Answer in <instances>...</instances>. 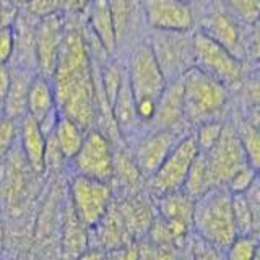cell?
I'll return each instance as SVG.
<instances>
[{
	"label": "cell",
	"mask_w": 260,
	"mask_h": 260,
	"mask_svg": "<svg viewBox=\"0 0 260 260\" xmlns=\"http://www.w3.org/2000/svg\"><path fill=\"white\" fill-rule=\"evenodd\" d=\"M199 146L195 137H185L176 142L166 158L161 161L158 169L153 173V189L159 195L182 190L185 177L199 154Z\"/></svg>",
	"instance_id": "52a82bcc"
},
{
	"label": "cell",
	"mask_w": 260,
	"mask_h": 260,
	"mask_svg": "<svg viewBox=\"0 0 260 260\" xmlns=\"http://www.w3.org/2000/svg\"><path fill=\"white\" fill-rule=\"evenodd\" d=\"M8 13H10V12H8L4 5H0V24H4V23H5V18L8 16Z\"/></svg>",
	"instance_id": "74e56055"
},
{
	"label": "cell",
	"mask_w": 260,
	"mask_h": 260,
	"mask_svg": "<svg viewBox=\"0 0 260 260\" xmlns=\"http://www.w3.org/2000/svg\"><path fill=\"white\" fill-rule=\"evenodd\" d=\"M26 91L28 86L21 80L10 81V88H8V94L4 108L5 112L8 114V117H16L26 111Z\"/></svg>",
	"instance_id": "484cf974"
},
{
	"label": "cell",
	"mask_w": 260,
	"mask_h": 260,
	"mask_svg": "<svg viewBox=\"0 0 260 260\" xmlns=\"http://www.w3.org/2000/svg\"><path fill=\"white\" fill-rule=\"evenodd\" d=\"M78 174L108 182L114 174V154L111 143L101 132H89L72 158Z\"/></svg>",
	"instance_id": "9c48e42d"
},
{
	"label": "cell",
	"mask_w": 260,
	"mask_h": 260,
	"mask_svg": "<svg viewBox=\"0 0 260 260\" xmlns=\"http://www.w3.org/2000/svg\"><path fill=\"white\" fill-rule=\"evenodd\" d=\"M10 81H12V77H10V73H8L7 67L5 65H0V112L5 108V100L8 94V88H10Z\"/></svg>",
	"instance_id": "d590c367"
},
{
	"label": "cell",
	"mask_w": 260,
	"mask_h": 260,
	"mask_svg": "<svg viewBox=\"0 0 260 260\" xmlns=\"http://www.w3.org/2000/svg\"><path fill=\"white\" fill-rule=\"evenodd\" d=\"M122 78H124V75H122L117 67H109L104 72V94H106V100H108L109 106H112L114 100H116L117 91L122 83Z\"/></svg>",
	"instance_id": "1f68e13d"
},
{
	"label": "cell",
	"mask_w": 260,
	"mask_h": 260,
	"mask_svg": "<svg viewBox=\"0 0 260 260\" xmlns=\"http://www.w3.org/2000/svg\"><path fill=\"white\" fill-rule=\"evenodd\" d=\"M89 26L94 31L96 39L100 41L104 51L112 52L116 47V31H114V23H112V15L109 10L108 0H89Z\"/></svg>",
	"instance_id": "2e32d148"
},
{
	"label": "cell",
	"mask_w": 260,
	"mask_h": 260,
	"mask_svg": "<svg viewBox=\"0 0 260 260\" xmlns=\"http://www.w3.org/2000/svg\"><path fill=\"white\" fill-rule=\"evenodd\" d=\"M4 244H5V226L2 223V219H0V252L4 249Z\"/></svg>",
	"instance_id": "8d00e7d4"
},
{
	"label": "cell",
	"mask_w": 260,
	"mask_h": 260,
	"mask_svg": "<svg viewBox=\"0 0 260 260\" xmlns=\"http://www.w3.org/2000/svg\"><path fill=\"white\" fill-rule=\"evenodd\" d=\"M195 67L221 81L223 85L238 83L242 77V63L238 55L228 51L205 32H199L193 41Z\"/></svg>",
	"instance_id": "277c9868"
},
{
	"label": "cell",
	"mask_w": 260,
	"mask_h": 260,
	"mask_svg": "<svg viewBox=\"0 0 260 260\" xmlns=\"http://www.w3.org/2000/svg\"><path fill=\"white\" fill-rule=\"evenodd\" d=\"M26 111H28V116L35 119L38 124L51 116L52 112H55L54 89L51 83H49V78L41 75V77H36L28 85Z\"/></svg>",
	"instance_id": "9a60e30c"
},
{
	"label": "cell",
	"mask_w": 260,
	"mask_h": 260,
	"mask_svg": "<svg viewBox=\"0 0 260 260\" xmlns=\"http://www.w3.org/2000/svg\"><path fill=\"white\" fill-rule=\"evenodd\" d=\"M181 81L184 117L190 122H205L226 104L224 85L200 69H189Z\"/></svg>",
	"instance_id": "3957f363"
},
{
	"label": "cell",
	"mask_w": 260,
	"mask_h": 260,
	"mask_svg": "<svg viewBox=\"0 0 260 260\" xmlns=\"http://www.w3.org/2000/svg\"><path fill=\"white\" fill-rule=\"evenodd\" d=\"M187 2H192V0H187Z\"/></svg>",
	"instance_id": "ab89813d"
},
{
	"label": "cell",
	"mask_w": 260,
	"mask_h": 260,
	"mask_svg": "<svg viewBox=\"0 0 260 260\" xmlns=\"http://www.w3.org/2000/svg\"><path fill=\"white\" fill-rule=\"evenodd\" d=\"M114 169H117V173L120 176H124L130 182H134L138 179L137 165H132V162H130L127 158H124V154H120V158L117 159V162H116V159H114Z\"/></svg>",
	"instance_id": "e575fe53"
},
{
	"label": "cell",
	"mask_w": 260,
	"mask_h": 260,
	"mask_svg": "<svg viewBox=\"0 0 260 260\" xmlns=\"http://www.w3.org/2000/svg\"><path fill=\"white\" fill-rule=\"evenodd\" d=\"M176 138L171 134V130L161 128L159 132L151 134L140 143L137 150V168L146 174H153L161 165V161L166 158V154L174 146Z\"/></svg>",
	"instance_id": "4fadbf2b"
},
{
	"label": "cell",
	"mask_w": 260,
	"mask_h": 260,
	"mask_svg": "<svg viewBox=\"0 0 260 260\" xmlns=\"http://www.w3.org/2000/svg\"><path fill=\"white\" fill-rule=\"evenodd\" d=\"M233 218L238 234H252L257 224V215L252 210L246 193H231Z\"/></svg>",
	"instance_id": "603a6c76"
},
{
	"label": "cell",
	"mask_w": 260,
	"mask_h": 260,
	"mask_svg": "<svg viewBox=\"0 0 260 260\" xmlns=\"http://www.w3.org/2000/svg\"><path fill=\"white\" fill-rule=\"evenodd\" d=\"M255 176H257V169L247 162L246 166H242L239 171H236L230 181L226 182L228 190L231 193H244L255 182Z\"/></svg>",
	"instance_id": "f1b7e54d"
},
{
	"label": "cell",
	"mask_w": 260,
	"mask_h": 260,
	"mask_svg": "<svg viewBox=\"0 0 260 260\" xmlns=\"http://www.w3.org/2000/svg\"><path fill=\"white\" fill-rule=\"evenodd\" d=\"M192 224L207 244L226 249L238 234L233 218L231 192L216 185L195 199Z\"/></svg>",
	"instance_id": "7a4b0ae2"
},
{
	"label": "cell",
	"mask_w": 260,
	"mask_h": 260,
	"mask_svg": "<svg viewBox=\"0 0 260 260\" xmlns=\"http://www.w3.org/2000/svg\"><path fill=\"white\" fill-rule=\"evenodd\" d=\"M231 12L246 23H255L258 16V0H228Z\"/></svg>",
	"instance_id": "4dcf8cb0"
},
{
	"label": "cell",
	"mask_w": 260,
	"mask_h": 260,
	"mask_svg": "<svg viewBox=\"0 0 260 260\" xmlns=\"http://www.w3.org/2000/svg\"><path fill=\"white\" fill-rule=\"evenodd\" d=\"M62 36L63 26L59 13H49L41 16V23L36 29V57L41 75L46 78L52 77Z\"/></svg>",
	"instance_id": "8fae6325"
},
{
	"label": "cell",
	"mask_w": 260,
	"mask_h": 260,
	"mask_svg": "<svg viewBox=\"0 0 260 260\" xmlns=\"http://www.w3.org/2000/svg\"><path fill=\"white\" fill-rule=\"evenodd\" d=\"M184 119L182 108V81L179 78L171 86H165L156 101V111L151 120L161 128L171 130Z\"/></svg>",
	"instance_id": "5bb4252c"
},
{
	"label": "cell",
	"mask_w": 260,
	"mask_h": 260,
	"mask_svg": "<svg viewBox=\"0 0 260 260\" xmlns=\"http://www.w3.org/2000/svg\"><path fill=\"white\" fill-rule=\"evenodd\" d=\"M211 187H213V184H211V179H210L205 153L199 151L197 158L193 159L189 173H187L182 189L190 199L195 200V199H199L200 195L205 193L208 189H211Z\"/></svg>",
	"instance_id": "44dd1931"
},
{
	"label": "cell",
	"mask_w": 260,
	"mask_h": 260,
	"mask_svg": "<svg viewBox=\"0 0 260 260\" xmlns=\"http://www.w3.org/2000/svg\"><path fill=\"white\" fill-rule=\"evenodd\" d=\"M63 252L70 257H80L86 249V233L85 224L77 218V215L72 213L65 219L63 224Z\"/></svg>",
	"instance_id": "7402d4cb"
},
{
	"label": "cell",
	"mask_w": 260,
	"mask_h": 260,
	"mask_svg": "<svg viewBox=\"0 0 260 260\" xmlns=\"http://www.w3.org/2000/svg\"><path fill=\"white\" fill-rule=\"evenodd\" d=\"M83 127H80L75 120L67 116H59L54 127V140L59 146L63 158L72 159L83 143Z\"/></svg>",
	"instance_id": "d6986e66"
},
{
	"label": "cell",
	"mask_w": 260,
	"mask_h": 260,
	"mask_svg": "<svg viewBox=\"0 0 260 260\" xmlns=\"http://www.w3.org/2000/svg\"><path fill=\"white\" fill-rule=\"evenodd\" d=\"M15 122L12 117H2L0 119V161L5 158V154L10 150V146L15 140Z\"/></svg>",
	"instance_id": "836d02e7"
},
{
	"label": "cell",
	"mask_w": 260,
	"mask_h": 260,
	"mask_svg": "<svg viewBox=\"0 0 260 260\" xmlns=\"http://www.w3.org/2000/svg\"><path fill=\"white\" fill-rule=\"evenodd\" d=\"M72 210L85 226L103 221L111 203V187L106 181L86 176H75L70 182Z\"/></svg>",
	"instance_id": "8992f818"
},
{
	"label": "cell",
	"mask_w": 260,
	"mask_h": 260,
	"mask_svg": "<svg viewBox=\"0 0 260 260\" xmlns=\"http://www.w3.org/2000/svg\"><path fill=\"white\" fill-rule=\"evenodd\" d=\"M127 80L135 101H158L159 94L166 86V80L158 55L148 44H140L134 51L128 62Z\"/></svg>",
	"instance_id": "5b68a950"
},
{
	"label": "cell",
	"mask_w": 260,
	"mask_h": 260,
	"mask_svg": "<svg viewBox=\"0 0 260 260\" xmlns=\"http://www.w3.org/2000/svg\"><path fill=\"white\" fill-rule=\"evenodd\" d=\"M221 130H223V125L218 124V122H205L200 130L197 137H195V142H197V146L202 153H207L211 146H213L219 135H221Z\"/></svg>",
	"instance_id": "f546056e"
},
{
	"label": "cell",
	"mask_w": 260,
	"mask_h": 260,
	"mask_svg": "<svg viewBox=\"0 0 260 260\" xmlns=\"http://www.w3.org/2000/svg\"><path fill=\"white\" fill-rule=\"evenodd\" d=\"M15 32L8 23L0 24V65H5L13 54Z\"/></svg>",
	"instance_id": "d6a6232c"
},
{
	"label": "cell",
	"mask_w": 260,
	"mask_h": 260,
	"mask_svg": "<svg viewBox=\"0 0 260 260\" xmlns=\"http://www.w3.org/2000/svg\"><path fill=\"white\" fill-rule=\"evenodd\" d=\"M52 78L55 106L62 116L86 128L94 117V88L91 60L80 29H63Z\"/></svg>",
	"instance_id": "6da1fadb"
},
{
	"label": "cell",
	"mask_w": 260,
	"mask_h": 260,
	"mask_svg": "<svg viewBox=\"0 0 260 260\" xmlns=\"http://www.w3.org/2000/svg\"><path fill=\"white\" fill-rule=\"evenodd\" d=\"M88 2L89 0H29V8L36 15L44 16L49 13H57L60 8L77 12L86 7Z\"/></svg>",
	"instance_id": "d4e9b609"
},
{
	"label": "cell",
	"mask_w": 260,
	"mask_h": 260,
	"mask_svg": "<svg viewBox=\"0 0 260 260\" xmlns=\"http://www.w3.org/2000/svg\"><path fill=\"white\" fill-rule=\"evenodd\" d=\"M18 2H29V0H18Z\"/></svg>",
	"instance_id": "f35d334b"
},
{
	"label": "cell",
	"mask_w": 260,
	"mask_h": 260,
	"mask_svg": "<svg viewBox=\"0 0 260 260\" xmlns=\"http://www.w3.org/2000/svg\"><path fill=\"white\" fill-rule=\"evenodd\" d=\"M109 10L112 15L114 31H116V39L120 41L125 35L128 16H130V0H108Z\"/></svg>",
	"instance_id": "83f0119b"
},
{
	"label": "cell",
	"mask_w": 260,
	"mask_h": 260,
	"mask_svg": "<svg viewBox=\"0 0 260 260\" xmlns=\"http://www.w3.org/2000/svg\"><path fill=\"white\" fill-rule=\"evenodd\" d=\"M239 142L246 153L247 161L250 166H254L255 169L258 168V154H260V138L257 134V128L250 124H244L239 130Z\"/></svg>",
	"instance_id": "4316f807"
},
{
	"label": "cell",
	"mask_w": 260,
	"mask_h": 260,
	"mask_svg": "<svg viewBox=\"0 0 260 260\" xmlns=\"http://www.w3.org/2000/svg\"><path fill=\"white\" fill-rule=\"evenodd\" d=\"M205 158L213 187L226 185L236 171L249 162L239 137L231 127H223L218 142L207 151Z\"/></svg>",
	"instance_id": "ba28073f"
},
{
	"label": "cell",
	"mask_w": 260,
	"mask_h": 260,
	"mask_svg": "<svg viewBox=\"0 0 260 260\" xmlns=\"http://www.w3.org/2000/svg\"><path fill=\"white\" fill-rule=\"evenodd\" d=\"M205 35H208L216 43L224 46L228 51H231L234 55H238L241 51V36L239 29L236 26L234 20L224 12H215L207 21Z\"/></svg>",
	"instance_id": "ac0fdd59"
},
{
	"label": "cell",
	"mask_w": 260,
	"mask_h": 260,
	"mask_svg": "<svg viewBox=\"0 0 260 260\" xmlns=\"http://www.w3.org/2000/svg\"><path fill=\"white\" fill-rule=\"evenodd\" d=\"M258 244L252 234H236V238L226 247L231 260H252L257 257Z\"/></svg>",
	"instance_id": "cb8c5ba5"
},
{
	"label": "cell",
	"mask_w": 260,
	"mask_h": 260,
	"mask_svg": "<svg viewBox=\"0 0 260 260\" xmlns=\"http://www.w3.org/2000/svg\"><path fill=\"white\" fill-rule=\"evenodd\" d=\"M111 109L114 114V119H116V124L122 130L135 125L138 117L135 112V100H134V94H132V89H130L127 77L122 78L120 88L117 91L116 100H114L111 106Z\"/></svg>",
	"instance_id": "ffe728a7"
},
{
	"label": "cell",
	"mask_w": 260,
	"mask_h": 260,
	"mask_svg": "<svg viewBox=\"0 0 260 260\" xmlns=\"http://www.w3.org/2000/svg\"><path fill=\"white\" fill-rule=\"evenodd\" d=\"M21 145L23 153L26 156L29 166L35 171H43L44 166V153H46V135L41 130L38 122L26 116L21 125Z\"/></svg>",
	"instance_id": "e0dca14e"
},
{
	"label": "cell",
	"mask_w": 260,
	"mask_h": 260,
	"mask_svg": "<svg viewBox=\"0 0 260 260\" xmlns=\"http://www.w3.org/2000/svg\"><path fill=\"white\" fill-rule=\"evenodd\" d=\"M145 15L156 31L184 32L193 24V13L187 0H145Z\"/></svg>",
	"instance_id": "30bf717a"
},
{
	"label": "cell",
	"mask_w": 260,
	"mask_h": 260,
	"mask_svg": "<svg viewBox=\"0 0 260 260\" xmlns=\"http://www.w3.org/2000/svg\"><path fill=\"white\" fill-rule=\"evenodd\" d=\"M161 197L159 210L165 219V228L169 233L171 242H179L192 223L193 199H190L185 192L181 193L179 190L161 195Z\"/></svg>",
	"instance_id": "7c38bea8"
}]
</instances>
